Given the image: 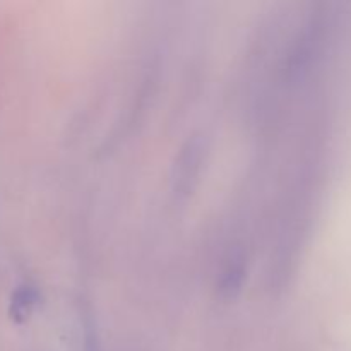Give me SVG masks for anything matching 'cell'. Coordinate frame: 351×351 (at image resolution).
Returning <instances> with one entry per match:
<instances>
[{
  "label": "cell",
  "instance_id": "obj_1",
  "mask_svg": "<svg viewBox=\"0 0 351 351\" xmlns=\"http://www.w3.org/2000/svg\"><path fill=\"white\" fill-rule=\"evenodd\" d=\"M202 161V141L194 136L180 151L173 171V192L177 197H187L197 182Z\"/></svg>",
  "mask_w": 351,
  "mask_h": 351
},
{
  "label": "cell",
  "instance_id": "obj_2",
  "mask_svg": "<svg viewBox=\"0 0 351 351\" xmlns=\"http://www.w3.org/2000/svg\"><path fill=\"white\" fill-rule=\"evenodd\" d=\"M40 291L34 285L21 283L10 295L9 317L16 324H23L33 315L34 308L40 304Z\"/></svg>",
  "mask_w": 351,
  "mask_h": 351
},
{
  "label": "cell",
  "instance_id": "obj_3",
  "mask_svg": "<svg viewBox=\"0 0 351 351\" xmlns=\"http://www.w3.org/2000/svg\"><path fill=\"white\" fill-rule=\"evenodd\" d=\"M243 278H245V264H243V257L237 256L228 263V266L223 271V276L219 280V295L221 298L228 300V298H235L240 293L243 285Z\"/></svg>",
  "mask_w": 351,
  "mask_h": 351
},
{
  "label": "cell",
  "instance_id": "obj_4",
  "mask_svg": "<svg viewBox=\"0 0 351 351\" xmlns=\"http://www.w3.org/2000/svg\"><path fill=\"white\" fill-rule=\"evenodd\" d=\"M81 326H82V343H84V351H101L99 345L98 331H96L95 319L89 305H84L81 308Z\"/></svg>",
  "mask_w": 351,
  "mask_h": 351
}]
</instances>
